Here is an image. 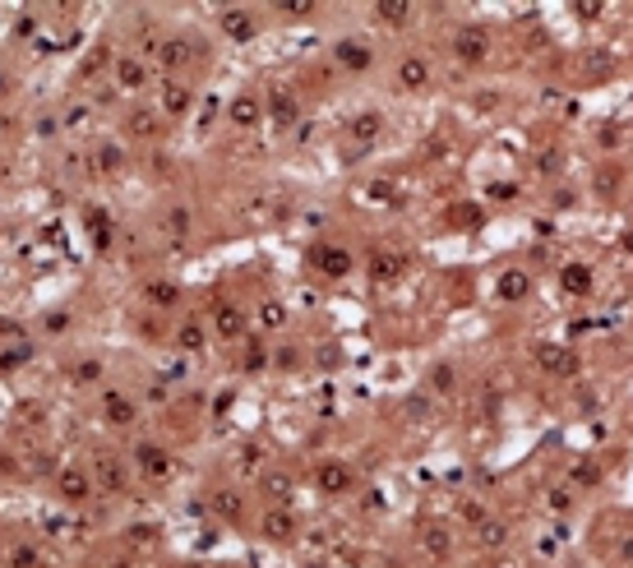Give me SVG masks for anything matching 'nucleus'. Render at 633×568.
Here are the masks:
<instances>
[{
	"label": "nucleus",
	"mask_w": 633,
	"mask_h": 568,
	"mask_svg": "<svg viewBox=\"0 0 633 568\" xmlns=\"http://www.w3.org/2000/svg\"><path fill=\"white\" fill-rule=\"evenodd\" d=\"M453 51H457V61L481 65L485 56H490V37H485V28H462V33L453 37Z\"/></svg>",
	"instance_id": "1"
},
{
	"label": "nucleus",
	"mask_w": 633,
	"mask_h": 568,
	"mask_svg": "<svg viewBox=\"0 0 633 568\" xmlns=\"http://www.w3.org/2000/svg\"><path fill=\"white\" fill-rule=\"evenodd\" d=\"M315 485L324 490V495H343V490H352V485H356V472H352L347 462H319Z\"/></svg>",
	"instance_id": "2"
},
{
	"label": "nucleus",
	"mask_w": 633,
	"mask_h": 568,
	"mask_svg": "<svg viewBox=\"0 0 633 568\" xmlns=\"http://www.w3.org/2000/svg\"><path fill=\"white\" fill-rule=\"evenodd\" d=\"M310 259H315V268L324 273V278H347V273H352V254L338 250V245H319Z\"/></svg>",
	"instance_id": "3"
},
{
	"label": "nucleus",
	"mask_w": 633,
	"mask_h": 568,
	"mask_svg": "<svg viewBox=\"0 0 633 568\" xmlns=\"http://www.w3.org/2000/svg\"><path fill=\"white\" fill-rule=\"evenodd\" d=\"M537 360H541V370H550V375H559V379L578 375V356H573L569 347H537Z\"/></svg>",
	"instance_id": "4"
},
{
	"label": "nucleus",
	"mask_w": 633,
	"mask_h": 568,
	"mask_svg": "<svg viewBox=\"0 0 633 568\" xmlns=\"http://www.w3.org/2000/svg\"><path fill=\"white\" fill-rule=\"evenodd\" d=\"M333 56H338V65H343V70H352V74H365L370 65H375V56H370L365 42H338Z\"/></svg>",
	"instance_id": "5"
},
{
	"label": "nucleus",
	"mask_w": 633,
	"mask_h": 568,
	"mask_svg": "<svg viewBox=\"0 0 633 568\" xmlns=\"http://www.w3.org/2000/svg\"><path fill=\"white\" fill-rule=\"evenodd\" d=\"M397 83H402L407 93L425 88V83H430V61H425V56H407V61L397 65Z\"/></svg>",
	"instance_id": "6"
},
{
	"label": "nucleus",
	"mask_w": 633,
	"mask_h": 568,
	"mask_svg": "<svg viewBox=\"0 0 633 568\" xmlns=\"http://www.w3.org/2000/svg\"><path fill=\"white\" fill-rule=\"evenodd\" d=\"M222 33H227L231 42H250V37H255V14H245V9H222Z\"/></svg>",
	"instance_id": "7"
},
{
	"label": "nucleus",
	"mask_w": 633,
	"mask_h": 568,
	"mask_svg": "<svg viewBox=\"0 0 633 568\" xmlns=\"http://www.w3.org/2000/svg\"><path fill=\"white\" fill-rule=\"evenodd\" d=\"M134 462H139V467H143V476H153V481H162V476L171 472V457L162 453V448H153V444H139Z\"/></svg>",
	"instance_id": "8"
},
{
	"label": "nucleus",
	"mask_w": 633,
	"mask_h": 568,
	"mask_svg": "<svg viewBox=\"0 0 633 568\" xmlns=\"http://www.w3.org/2000/svg\"><path fill=\"white\" fill-rule=\"evenodd\" d=\"M527 296H532V278L522 268L500 273V300H527Z\"/></svg>",
	"instance_id": "9"
},
{
	"label": "nucleus",
	"mask_w": 633,
	"mask_h": 568,
	"mask_svg": "<svg viewBox=\"0 0 633 568\" xmlns=\"http://www.w3.org/2000/svg\"><path fill=\"white\" fill-rule=\"evenodd\" d=\"M559 287L569 291V296H587L592 291V268L587 263H569V268L559 273Z\"/></svg>",
	"instance_id": "10"
},
{
	"label": "nucleus",
	"mask_w": 633,
	"mask_h": 568,
	"mask_svg": "<svg viewBox=\"0 0 633 568\" xmlns=\"http://www.w3.org/2000/svg\"><path fill=\"white\" fill-rule=\"evenodd\" d=\"M291 532H296V517H291L287 508H268L264 513V536L268 541H287Z\"/></svg>",
	"instance_id": "11"
},
{
	"label": "nucleus",
	"mask_w": 633,
	"mask_h": 568,
	"mask_svg": "<svg viewBox=\"0 0 633 568\" xmlns=\"http://www.w3.org/2000/svg\"><path fill=\"white\" fill-rule=\"evenodd\" d=\"M213 328H218L222 338H240V333H245V315H240L236 305H218L213 310Z\"/></svg>",
	"instance_id": "12"
},
{
	"label": "nucleus",
	"mask_w": 633,
	"mask_h": 568,
	"mask_svg": "<svg viewBox=\"0 0 633 568\" xmlns=\"http://www.w3.org/2000/svg\"><path fill=\"white\" fill-rule=\"evenodd\" d=\"M162 65H167V70H185V65H190V42H185V37H171V42H162Z\"/></svg>",
	"instance_id": "13"
},
{
	"label": "nucleus",
	"mask_w": 633,
	"mask_h": 568,
	"mask_svg": "<svg viewBox=\"0 0 633 568\" xmlns=\"http://www.w3.org/2000/svg\"><path fill=\"white\" fill-rule=\"evenodd\" d=\"M421 545H425V550H430V554H435V559H444V554H449V550H453V536H449V532H444V527H440V522H430V527H425V532H421Z\"/></svg>",
	"instance_id": "14"
},
{
	"label": "nucleus",
	"mask_w": 633,
	"mask_h": 568,
	"mask_svg": "<svg viewBox=\"0 0 633 568\" xmlns=\"http://www.w3.org/2000/svg\"><path fill=\"white\" fill-rule=\"evenodd\" d=\"M106 420L111 425H134V402L125 393H106Z\"/></svg>",
	"instance_id": "15"
},
{
	"label": "nucleus",
	"mask_w": 633,
	"mask_h": 568,
	"mask_svg": "<svg viewBox=\"0 0 633 568\" xmlns=\"http://www.w3.org/2000/svg\"><path fill=\"white\" fill-rule=\"evenodd\" d=\"M97 481H102V490H121L125 485V467L116 462L111 453H102L97 457Z\"/></svg>",
	"instance_id": "16"
},
{
	"label": "nucleus",
	"mask_w": 633,
	"mask_h": 568,
	"mask_svg": "<svg viewBox=\"0 0 633 568\" xmlns=\"http://www.w3.org/2000/svg\"><path fill=\"white\" fill-rule=\"evenodd\" d=\"M162 111L185 116V111H190V88H185V83H167V88H162Z\"/></svg>",
	"instance_id": "17"
},
{
	"label": "nucleus",
	"mask_w": 633,
	"mask_h": 568,
	"mask_svg": "<svg viewBox=\"0 0 633 568\" xmlns=\"http://www.w3.org/2000/svg\"><path fill=\"white\" fill-rule=\"evenodd\" d=\"M476 532H481V545H485V550H500V545L509 541V527H504L500 517H485V522L476 527Z\"/></svg>",
	"instance_id": "18"
},
{
	"label": "nucleus",
	"mask_w": 633,
	"mask_h": 568,
	"mask_svg": "<svg viewBox=\"0 0 633 568\" xmlns=\"http://www.w3.org/2000/svg\"><path fill=\"white\" fill-rule=\"evenodd\" d=\"M61 495L74 499V504L88 499V476H83V472H61Z\"/></svg>",
	"instance_id": "19"
},
{
	"label": "nucleus",
	"mask_w": 633,
	"mask_h": 568,
	"mask_svg": "<svg viewBox=\"0 0 633 568\" xmlns=\"http://www.w3.org/2000/svg\"><path fill=\"white\" fill-rule=\"evenodd\" d=\"M375 14L384 19V24H407V19H412V5H407V0H379Z\"/></svg>",
	"instance_id": "20"
},
{
	"label": "nucleus",
	"mask_w": 633,
	"mask_h": 568,
	"mask_svg": "<svg viewBox=\"0 0 633 568\" xmlns=\"http://www.w3.org/2000/svg\"><path fill=\"white\" fill-rule=\"evenodd\" d=\"M268 111H273V121H278V125H296V97H287V93H278V97H273V102H268Z\"/></svg>",
	"instance_id": "21"
},
{
	"label": "nucleus",
	"mask_w": 633,
	"mask_h": 568,
	"mask_svg": "<svg viewBox=\"0 0 633 568\" xmlns=\"http://www.w3.org/2000/svg\"><path fill=\"white\" fill-rule=\"evenodd\" d=\"M116 79H121V88H143L148 70H143L139 61H121V65H116Z\"/></svg>",
	"instance_id": "22"
},
{
	"label": "nucleus",
	"mask_w": 633,
	"mask_h": 568,
	"mask_svg": "<svg viewBox=\"0 0 633 568\" xmlns=\"http://www.w3.org/2000/svg\"><path fill=\"white\" fill-rule=\"evenodd\" d=\"M231 121H236V125H255L259 121V102H255V97H236V102H231Z\"/></svg>",
	"instance_id": "23"
},
{
	"label": "nucleus",
	"mask_w": 633,
	"mask_h": 568,
	"mask_svg": "<svg viewBox=\"0 0 633 568\" xmlns=\"http://www.w3.org/2000/svg\"><path fill=\"white\" fill-rule=\"evenodd\" d=\"M213 508H218L222 517H240V508H245V504H240L236 490H218V495H213Z\"/></svg>",
	"instance_id": "24"
},
{
	"label": "nucleus",
	"mask_w": 633,
	"mask_h": 568,
	"mask_svg": "<svg viewBox=\"0 0 633 568\" xmlns=\"http://www.w3.org/2000/svg\"><path fill=\"white\" fill-rule=\"evenodd\" d=\"M88 236L97 240V250L111 240V222H106V213H102V208H93V213H88Z\"/></svg>",
	"instance_id": "25"
},
{
	"label": "nucleus",
	"mask_w": 633,
	"mask_h": 568,
	"mask_svg": "<svg viewBox=\"0 0 633 568\" xmlns=\"http://www.w3.org/2000/svg\"><path fill=\"white\" fill-rule=\"evenodd\" d=\"M130 134L153 139V134H158V116H153V111H134V116H130Z\"/></svg>",
	"instance_id": "26"
},
{
	"label": "nucleus",
	"mask_w": 633,
	"mask_h": 568,
	"mask_svg": "<svg viewBox=\"0 0 633 568\" xmlns=\"http://www.w3.org/2000/svg\"><path fill=\"white\" fill-rule=\"evenodd\" d=\"M148 300H153V305H176L181 291L171 287V282H148Z\"/></svg>",
	"instance_id": "27"
},
{
	"label": "nucleus",
	"mask_w": 633,
	"mask_h": 568,
	"mask_svg": "<svg viewBox=\"0 0 633 568\" xmlns=\"http://www.w3.org/2000/svg\"><path fill=\"white\" fill-rule=\"evenodd\" d=\"M352 134H356V139H361V143H370V139H375V134H379V116H375V111H365V116H356V125H352Z\"/></svg>",
	"instance_id": "28"
},
{
	"label": "nucleus",
	"mask_w": 633,
	"mask_h": 568,
	"mask_svg": "<svg viewBox=\"0 0 633 568\" xmlns=\"http://www.w3.org/2000/svg\"><path fill=\"white\" fill-rule=\"evenodd\" d=\"M402 273V259H393V254H375V278L384 282V278H397Z\"/></svg>",
	"instance_id": "29"
},
{
	"label": "nucleus",
	"mask_w": 633,
	"mask_h": 568,
	"mask_svg": "<svg viewBox=\"0 0 633 568\" xmlns=\"http://www.w3.org/2000/svg\"><path fill=\"white\" fill-rule=\"evenodd\" d=\"M176 342H181L185 351H199V347H203V328H199V324H185V328L176 333Z\"/></svg>",
	"instance_id": "30"
},
{
	"label": "nucleus",
	"mask_w": 633,
	"mask_h": 568,
	"mask_svg": "<svg viewBox=\"0 0 633 568\" xmlns=\"http://www.w3.org/2000/svg\"><path fill=\"white\" fill-rule=\"evenodd\" d=\"M597 481H601L597 462H578V467H573V485H597Z\"/></svg>",
	"instance_id": "31"
},
{
	"label": "nucleus",
	"mask_w": 633,
	"mask_h": 568,
	"mask_svg": "<svg viewBox=\"0 0 633 568\" xmlns=\"http://www.w3.org/2000/svg\"><path fill=\"white\" fill-rule=\"evenodd\" d=\"M278 9L291 19H305V14H315V0H278Z\"/></svg>",
	"instance_id": "32"
},
{
	"label": "nucleus",
	"mask_w": 633,
	"mask_h": 568,
	"mask_svg": "<svg viewBox=\"0 0 633 568\" xmlns=\"http://www.w3.org/2000/svg\"><path fill=\"white\" fill-rule=\"evenodd\" d=\"M453 222H457V227H481V208H476V203H467V208H453Z\"/></svg>",
	"instance_id": "33"
},
{
	"label": "nucleus",
	"mask_w": 633,
	"mask_h": 568,
	"mask_svg": "<svg viewBox=\"0 0 633 568\" xmlns=\"http://www.w3.org/2000/svg\"><path fill=\"white\" fill-rule=\"evenodd\" d=\"M259 319H264V328H278V324H282V319H287V315H282V305H278V300H264V310H259Z\"/></svg>",
	"instance_id": "34"
},
{
	"label": "nucleus",
	"mask_w": 633,
	"mask_h": 568,
	"mask_svg": "<svg viewBox=\"0 0 633 568\" xmlns=\"http://www.w3.org/2000/svg\"><path fill=\"white\" fill-rule=\"evenodd\" d=\"M430 384L440 388V393H449L453 388V365H435V375H430Z\"/></svg>",
	"instance_id": "35"
},
{
	"label": "nucleus",
	"mask_w": 633,
	"mask_h": 568,
	"mask_svg": "<svg viewBox=\"0 0 633 568\" xmlns=\"http://www.w3.org/2000/svg\"><path fill=\"white\" fill-rule=\"evenodd\" d=\"M240 365H245V370H259V365H264V347H259V342H250V351H245V360H240Z\"/></svg>",
	"instance_id": "36"
},
{
	"label": "nucleus",
	"mask_w": 633,
	"mask_h": 568,
	"mask_svg": "<svg viewBox=\"0 0 633 568\" xmlns=\"http://www.w3.org/2000/svg\"><path fill=\"white\" fill-rule=\"evenodd\" d=\"M116 166H121V148L106 143V148H102V171H116Z\"/></svg>",
	"instance_id": "37"
},
{
	"label": "nucleus",
	"mask_w": 633,
	"mask_h": 568,
	"mask_svg": "<svg viewBox=\"0 0 633 568\" xmlns=\"http://www.w3.org/2000/svg\"><path fill=\"white\" fill-rule=\"evenodd\" d=\"M167 227H171V231H176V236H181V231L190 227V213H185V208H176V213H171V218H167Z\"/></svg>",
	"instance_id": "38"
},
{
	"label": "nucleus",
	"mask_w": 633,
	"mask_h": 568,
	"mask_svg": "<svg viewBox=\"0 0 633 568\" xmlns=\"http://www.w3.org/2000/svg\"><path fill=\"white\" fill-rule=\"evenodd\" d=\"M462 517H467V522H476V527H481V522H485V508H481V504H462Z\"/></svg>",
	"instance_id": "39"
},
{
	"label": "nucleus",
	"mask_w": 633,
	"mask_h": 568,
	"mask_svg": "<svg viewBox=\"0 0 633 568\" xmlns=\"http://www.w3.org/2000/svg\"><path fill=\"white\" fill-rule=\"evenodd\" d=\"M273 360H278V365H282V370H291V365H296V360H300V356H296V351H291V347H282V351H278V356H273Z\"/></svg>",
	"instance_id": "40"
},
{
	"label": "nucleus",
	"mask_w": 633,
	"mask_h": 568,
	"mask_svg": "<svg viewBox=\"0 0 633 568\" xmlns=\"http://www.w3.org/2000/svg\"><path fill=\"white\" fill-rule=\"evenodd\" d=\"M97 375H102V365H97V360H83V365H79V379H83V384H88V379H97Z\"/></svg>",
	"instance_id": "41"
},
{
	"label": "nucleus",
	"mask_w": 633,
	"mask_h": 568,
	"mask_svg": "<svg viewBox=\"0 0 633 568\" xmlns=\"http://www.w3.org/2000/svg\"><path fill=\"white\" fill-rule=\"evenodd\" d=\"M14 564H19V568H33V564H37V554H33V550H24V545H19V550H14Z\"/></svg>",
	"instance_id": "42"
},
{
	"label": "nucleus",
	"mask_w": 633,
	"mask_h": 568,
	"mask_svg": "<svg viewBox=\"0 0 633 568\" xmlns=\"http://www.w3.org/2000/svg\"><path fill=\"white\" fill-rule=\"evenodd\" d=\"M24 356H28V351H5V356H0V370H14Z\"/></svg>",
	"instance_id": "43"
},
{
	"label": "nucleus",
	"mask_w": 633,
	"mask_h": 568,
	"mask_svg": "<svg viewBox=\"0 0 633 568\" xmlns=\"http://www.w3.org/2000/svg\"><path fill=\"white\" fill-rule=\"evenodd\" d=\"M619 185V171H601V194H610Z\"/></svg>",
	"instance_id": "44"
},
{
	"label": "nucleus",
	"mask_w": 633,
	"mask_h": 568,
	"mask_svg": "<svg viewBox=\"0 0 633 568\" xmlns=\"http://www.w3.org/2000/svg\"><path fill=\"white\" fill-rule=\"evenodd\" d=\"M619 554H624V559H633V536H629L624 545H619Z\"/></svg>",
	"instance_id": "45"
},
{
	"label": "nucleus",
	"mask_w": 633,
	"mask_h": 568,
	"mask_svg": "<svg viewBox=\"0 0 633 568\" xmlns=\"http://www.w3.org/2000/svg\"><path fill=\"white\" fill-rule=\"evenodd\" d=\"M0 93H5V79H0Z\"/></svg>",
	"instance_id": "46"
}]
</instances>
